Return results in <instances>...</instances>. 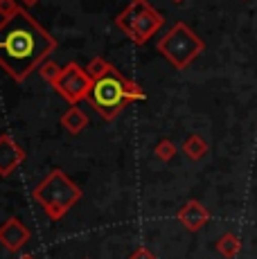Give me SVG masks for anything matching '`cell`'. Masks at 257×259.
Masks as SVG:
<instances>
[{
	"label": "cell",
	"instance_id": "30bf717a",
	"mask_svg": "<svg viewBox=\"0 0 257 259\" xmlns=\"http://www.w3.org/2000/svg\"><path fill=\"white\" fill-rule=\"evenodd\" d=\"M61 124L68 128V133H81L83 128L88 126V117H86V113H81L77 106H72L61 115Z\"/></svg>",
	"mask_w": 257,
	"mask_h": 259
},
{
	"label": "cell",
	"instance_id": "ac0fdd59",
	"mask_svg": "<svg viewBox=\"0 0 257 259\" xmlns=\"http://www.w3.org/2000/svg\"><path fill=\"white\" fill-rule=\"evenodd\" d=\"M23 3H25L27 7H34V5H36V3H41V0H23Z\"/></svg>",
	"mask_w": 257,
	"mask_h": 259
},
{
	"label": "cell",
	"instance_id": "277c9868",
	"mask_svg": "<svg viewBox=\"0 0 257 259\" xmlns=\"http://www.w3.org/2000/svg\"><path fill=\"white\" fill-rule=\"evenodd\" d=\"M117 29L126 34L136 46H145L158 29L165 25L162 14H158L149 5V0H131L122 14L115 16Z\"/></svg>",
	"mask_w": 257,
	"mask_h": 259
},
{
	"label": "cell",
	"instance_id": "2e32d148",
	"mask_svg": "<svg viewBox=\"0 0 257 259\" xmlns=\"http://www.w3.org/2000/svg\"><path fill=\"white\" fill-rule=\"evenodd\" d=\"M16 12H18L16 0H0V16H3V21L9 16H14Z\"/></svg>",
	"mask_w": 257,
	"mask_h": 259
},
{
	"label": "cell",
	"instance_id": "7c38bea8",
	"mask_svg": "<svg viewBox=\"0 0 257 259\" xmlns=\"http://www.w3.org/2000/svg\"><path fill=\"white\" fill-rule=\"evenodd\" d=\"M217 250H219L224 257L235 259L237 255H239V250H241V241L232 235V232H226V235L217 241Z\"/></svg>",
	"mask_w": 257,
	"mask_h": 259
},
{
	"label": "cell",
	"instance_id": "52a82bcc",
	"mask_svg": "<svg viewBox=\"0 0 257 259\" xmlns=\"http://www.w3.org/2000/svg\"><path fill=\"white\" fill-rule=\"evenodd\" d=\"M25 153L9 136H0V176H9L23 162Z\"/></svg>",
	"mask_w": 257,
	"mask_h": 259
},
{
	"label": "cell",
	"instance_id": "d6986e66",
	"mask_svg": "<svg viewBox=\"0 0 257 259\" xmlns=\"http://www.w3.org/2000/svg\"><path fill=\"white\" fill-rule=\"evenodd\" d=\"M172 3H176V5H181V3H185V0H172Z\"/></svg>",
	"mask_w": 257,
	"mask_h": 259
},
{
	"label": "cell",
	"instance_id": "8fae6325",
	"mask_svg": "<svg viewBox=\"0 0 257 259\" xmlns=\"http://www.w3.org/2000/svg\"><path fill=\"white\" fill-rule=\"evenodd\" d=\"M183 151H185V156L192 158V160H201L207 153V142L201 136H190L183 142Z\"/></svg>",
	"mask_w": 257,
	"mask_h": 259
},
{
	"label": "cell",
	"instance_id": "9c48e42d",
	"mask_svg": "<svg viewBox=\"0 0 257 259\" xmlns=\"http://www.w3.org/2000/svg\"><path fill=\"white\" fill-rule=\"evenodd\" d=\"M29 232L18 219H9L3 228H0V241L9 248V250H18L23 243L27 241Z\"/></svg>",
	"mask_w": 257,
	"mask_h": 259
},
{
	"label": "cell",
	"instance_id": "7a4b0ae2",
	"mask_svg": "<svg viewBox=\"0 0 257 259\" xmlns=\"http://www.w3.org/2000/svg\"><path fill=\"white\" fill-rule=\"evenodd\" d=\"M86 99L104 119H113L131 102L145 99V91H142L136 81L126 79L117 68H113V70L108 74H104V77L93 79V88Z\"/></svg>",
	"mask_w": 257,
	"mask_h": 259
},
{
	"label": "cell",
	"instance_id": "5bb4252c",
	"mask_svg": "<svg viewBox=\"0 0 257 259\" xmlns=\"http://www.w3.org/2000/svg\"><path fill=\"white\" fill-rule=\"evenodd\" d=\"M38 72H41V77L46 79V81H50L54 86V83H57V79L61 77L63 66H59V63H54V61H43L41 66H38Z\"/></svg>",
	"mask_w": 257,
	"mask_h": 259
},
{
	"label": "cell",
	"instance_id": "3957f363",
	"mask_svg": "<svg viewBox=\"0 0 257 259\" xmlns=\"http://www.w3.org/2000/svg\"><path fill=\"white\" fill-rule=\"evenodd\" d=\"M81 192L61 169L50 171V176L43 178V183L34 189V198L46 207V214L50 219H61L63 214L70 210L72 205L79 201Z\"/></svg>",
	"mask_w": 257,
	"mask_h": 259
},
{
	"label": "cell",
	"instance_id": "4fadbf2b",
	"mask_svg": "<svg viewBox=\"0 0 257 259\" xmlns=\"http://www.w3.org/2000/svg\"><path fill=\"white\" fill-rule=\"evenodd\" d=\"M113 68L115 66H111L104 57H93L91 61H88V66H86V72L91 74V79H100V77H104V74L111 72Z\"/></svg>",
	"mask_w": 257,
	"mask_h": 259
},
{
	"label": "cell",
	"instance_id": "6da1fadb",
	"mask_svg": "<svg viewBox=\"0 0 257 259\" xmlns=\"http://www.w3.org/2000/svg\"><path fill=\"white\" fill-rule=\"evenodd\" d=\"M57 50V38L23 7L0 23V68L14 79H25Z\"/></svg>",
	"mask_w": 257,
	"mask_h": 259
},
{
	"label": "cell",
	"instance_id": "ba28073f",
	"mask_svg": "<svg viewBox=\"0 0 257 259\" xmlns=\"http://www.w3.org/2000/svg\"><path fill=\"white\" fill-rule=\"evenodd\" d=\"M207 219H210V212H207L199 201L185 203V205H183V210L179 212V221L187 228V230H192V232L201 230V228L207 223Z\"/></svg>",
	"mask_w": 257,
	"mask_h": 259
},
{
	"label": "cell",
	"instance_id": "e0dca14e",
	"mask_svg": "<svg viewBox=\"0 0 257 259\" xmlns=\"http://www.w3.org/2000/svg\"><path fill=\"white\" fill-rule=\"evenodd\" d=\"M131 259H154V255H151L149 250H145V248H140V250L136 252V255H133Z\"/></svg>",
	"mask_w": 257,
	"mask_h": 259
},
{
	"label": "cell",
	"instance_id": "5b68a950",
	"mask_svg": "<svg viewBox=\"0 0 257 259\" xmlns=\"http://www.w3.org/2000/svg\"><path fill=\"white\" fill-rule=\"evenodd\" d=\"M205 50V43L187 23H176L165 36L158 41V52L176 68L185 70Z\"/></svg>",
	"mask_w": 257,
	"mask_h": 259
},
{
	"label": "cell",
	"instance_id": "8992f818",
	"mask_svg": "<svg viewBox=\"0 0 257 259\" xmlns=\"http://www.w3.org/2000/svg\"><path fill=\"white\" fill-rule=\"evenodd\" d=\"M91 88H93L91 74L75 61L63 66L61 77H59L57 83H54V91L70 104H77V102H81V99H86L88 93H91Z\"/></svg>",
	"mask_w": 257,
	"mask_h": 259
},
{
	"label": "cell",
	"instance_id": "9a60e30c",
	"mask_svg": "<svg viewBox=\"0 0 257 259\" xmlns=\"http://www.w3.org/2000/svg\"><path fill=\"white\" fill-rule=\"evenodd\" d=\"M176 153V147L172 144L169 140H162V142H158V147H156V156L160 158V160H172V156Z\"/></svg>",
	"mask_w": 257,
	"mask_h": 259
},
{
	"label": "cell",
	"instance_id": "ffe728a7",
	"mask_svg": "<svg viewBox=\"0 0 257 259\" xmlns=\"http://www.w3.org/2000/svg\"><path fill=\"white\" fill-rule=\"evenodd\" d=\"M21 259H32V257H21Z\"/></svg>",
	"mask_w": 257,
	"mask_h": 259
}]
</instances>
